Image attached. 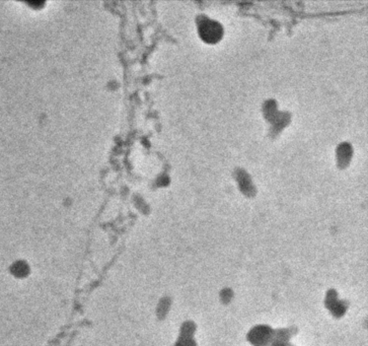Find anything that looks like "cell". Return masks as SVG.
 Listing matches in <instances>:
<instances>
[{
	"label": "cell",
	"instance_id": "6da1fadb",
	"mask_svg": "<svg viewBox=\"0 0 368 346\" xmlns=\"http://www.w3.org/2000/svg\"><path fill=\"white\" fill-rule=\"evenodd\" d=\"M251 334H252L251 341H253V343L256 344V346H265V343L269 342V339L271 338L269 334V330L263 327L255 328L251 332Z\"/></svg>",
	"mask_w": 368,
	"mask_h": 346
},
{
	"label": "cell",
	"instance_id": "7a4b0ae2",
	"mask_svg": "<svg viewBox=\"0 0 368 346\" xmlns=\"http://www.w3.org/2000/svg\"><path fill=\"white\" fill-rule=\"evenodd\" d=\"M14 272L18 275V276H23L26 275L28 272V267L26 264H16L14 266Z\"/></svg>",
	"mask_w": 368,
	"mask_h": 346
}]
</instances>
